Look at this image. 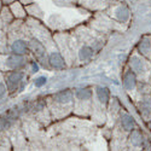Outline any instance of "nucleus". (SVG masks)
Wrapping results in <instances>:
<instances>
[{"label": "nucleus", "mask_w": 151, "mask_h": 151, "mask_svg": "<svg viewBox=\"0 0 151 151\" xmlns=\"http://www.w3.org/2000/svg\"><path fill=\"white\" fill-rule=\"evenodd\" d=\"M7 94L14 97L23 91L27 85V74L24 70H7L4 75Z\"/></svg>", "instance_id": "obj_1"}, {"label": "nucleus", "mask_w": 151, "mask_h": 151, "mask_svg": "<svg viewBox=\"0 0 151 151\" xmlns=\"http://www.w3.org/2000/svg\"><path fill=\"white\" fill-rule=\"evenodd\" d=\"M28 65H30V60L27 58V55L9 53L4 59L5 70H24Z\"/></svg>", "instance_id": "obj_2"}, {"label": "nucleus", "mask_w": 151, "mask_h": 151, "mask_svg": "<svg viewBox=\"0 0 151 151\" xmlns=\"http://www.w3.org/2000/svg\"><path fill=\"white\" fill-rule=\"evenodd\" d=\"M29 48H30V52L34 55V57L37 62L41 63L44 67H48V60H47L48 53H46V48L39 39L32 37L29 40Z\"/></svg>", "instance_id": "obj_3"}, {"label": "nucleus", "mask_w": 151, "mask_h": 151, "mask_svg": "<svg viewBox=\"0 0 151 151\" xmlns=\"http://www.w3.org/2000/svg\"><path fill=\"white\" fill-rule=\"evenodd\" d=\"M9 53H16V55H28L30 52L29 41L22 37H16L9 44Z\"/></svg>", "instance_id": "obj_4"}, {"label": "nucleus", "mask_w": 151, "mask_h": 151, "mask_svg": "<svg viewBox=\"0 0 151 151\" xmlns=\"http://www.w3.org/2000/svg\"><path fill=\"white\" fill-rule=\"evenodd\" d=\"M74 97H75L74 92L70 88H64V90H60V91L53 93L52 100L55 104L67 106V105H71L74 103Z\"/></svg>", "instance_id": "obj_5"}, {"label": "nucleus", "mask_w": 151, "mask_h": 151, "mask_svg": "<svg viewBox=\"0 0 151 151\" xmlns=\"http://www.w3.org/2000/svg\"><path fill=\"white\" fill-rule=\"evenodd\" d=\"M47 60H48V67L56 69V70H63L65 69V59L62 56L60 52L58 51H52L47 55Z\"/></svg>", "instance_id": "obj_6"}, {"label": "nucleus", "mask_w": 151, "mask_h": 151, "mask_svg": "<svg viewBox=\"0 0 151 151\" xmlns=\"http://www.w3.org/2000/svg\"><path fill=\"white\" fill-rule=\"evenodd\" d=\"M122 82H123V87L127 91L134 90L135 86H137V73L132 68L128 69V70H126L124 74H123Z\"/></svg>", "instance_id": "obj_7"}, {"label": "nucleus", "mask_w": 151, "mask_h": 151, "mask_svg": "<svg viewBox=\"0 0 151 151\" xmlns=\"http://www.w3.org/2000/svg\"><path fill=\"white\" fill-rule=\"evenodd\" d=\"M15 19L14 15H12V12L9 7V5L4 6L3 10L0 11V30H4L10 26L12 23V21Z\"/></svg>", "instance_id": "obj_8"}, {"label": "nucleus", "mask_w": 151, "mask_h": 151, "mask_svg": "<svg viewBox=\"0 0 151 151\" xmlns=\"http://www.w3.org/2000/svg\"><path fill=\"white\" fill-rule=\"evenodd\" d=\"M12 15H14V17L16 19H24L27 17V11H26V6H24L21 1H18V0H15L14 3H11L9 5Z\"/></svg>", "instance_id": "obj_9"}, {"label": "nucleus", "mask_w": 151, "mask_h": 151, "mask_svg": "<svg viewBox=\"0 0 151 151\" xmlns=\"http://www.w3.org/2000/svg\"><path fill=\"white\" fill-rule=\"evenodd\" d=\"M96 50L93 48V46L91 45H82L79 51H78V57L80 62H88L93 58Z\"/></svg>", "instance_id": "obj_10"}, {"label": "nucleus", "mask_w": 151, "mask_h": 151, "mask_svg": "<svg viewBox=\"0 0 151 151\" xmlns=\"http://www.w3.org/2000/svg\"><path fill=\"white\" fill-rule=\"evenodd\" d=\"M96 97L99 100L100 104L104 105V106H108V104L110 102V91H109V88L105 86H97L96 87Z\"/></svg>", "instance_id": "obj_11"}, {"label": "nucleus", "mask_w": 151, "mask_h": 151, "mask_svg": "<svg viewBox=\"0 0 151 151\" xmlns=\"http://www.w3.org/2000/svg\"><path fill=\"white\" fill-rule=\"evenodd\" d=\"M74 96L78 100L81 102H87V100H91L93 97V91L91 87H78V88L74 90Z\"/></svg>", "instance_id": "obj_12"}, {"label": "nucleus", "mask_w": 151, "mask_h": 151, "mask_svg": "<svg viewBox=\"0 0 151 151\" xmlns=\"http://www.w3.org/2000/svg\"><path fill=\"white\" fill-rule=\"evenodd\" d=\"M120 122H121V127L126 132H131L134 128H137V122H135L134 117L129 114H122L121 119H120Z\"/></svg>", "instance_id": "obj_13"}, {"label": "nucleus", "mask_w": 151, "mask_h": 151, "mask_svg": "<svg viewBox=\"0 0 151 151\" xmlns=\"http://www.w3.org/2000/svg\"><path fill=\"white\" fill-rule=\"evenodd\" d=\"M114 16L115 18L121 22V23H126L129 17H131V14H129V10L126 5H119L115 10H114Z\"/></svg>", "instance_id": "obj_14"}, {"label": "nucleus", "mask_w": 151, "mask_h": 151, "mask_svg": "<svg viewBox=\"0 0 151 151\" xmlns=\"http://www.w3.org/2000/svg\"><path fill=\"white\" fill-rule=\"evenodd\" d=\"M144 137H143V133L139 131L134 128L133 131H131V135H129V142L133 146L138 147V146H143V143H144Z\"/></svg>", "instance_id": "obj_15"}, {"label": "nucleus", "mask_w": 151, "mask_h": 151, "mask_svg": "<svg viewBox=\"0 0 151 151\" xmlns=\"http://www.w3.org/2000/svg\"><path fill=\"white\" fill-rule=\"evenodd\" d=\"M138 51L144 56L149 55V52L151 51V39L149 36L142 37V40L138 42Z\"/></svg>", "instance_id": "obj_16"}, {"label": "nucleus", "mask_w": 151, "mask_h": 151, "mask_svg": "<svg viewBox=\"0 0 151 151\" xmlns=\"http://www.w3.org/2000/svg\"><path fill=\"white\" fill-rule=\"evenodd\" d=\"M131 68L138 73V74H142L145 70V65H144V62L137 56H133L131 58Z\"/></svg>", "instance_id": "obj_17"}, {"label": "nucleus", "mask_w": 151, "mask_h": 151, "mask_svg": "<svg viewBox=\"0 0 151 151\" xmlns=\"http://www.w3.org/2000/svg\"><path fill=\"white\" fill-rule=\"evenodd\" d=\"M140 110L145 117H149L151 115V99H144L140 103Z\"/></svg>", "instance_id": "obj_18"}, {"label": "nucleus", "mask_w": 151, "mask_h": 151, "mask_svg": "<svg viewBox=\"0 0 151 151\" xmlns=\"http://www.w3.org/2000/svg\"><path fill=\"white\" fill-rule=\"evenodd\" d=\"M7 94V87L4 79H0V100H3Z\"/></svg>", "instance_id": "obj_19"}, {"label": "nucleus", "mask_w": 151, "mask_h": 151, "mask_svg": "<svg viewBox=\"0 0 151 151\" xmlns=\"http://www.w3.org/2000/svg\"><path fill=\"white\" fill-rule=\"evenodd\" d=\"M47 82V78L46 76H39V78H36L34 80V86L37 87V88H40V87L45 86Z\"/></svg>", "instance_id": "obj_20"}, {"label": "nucleus", "mask_w": 151, "mask_h": 151, "mask_svg": "<svg viewBox=\"0 0 151 151\" xmlns=\"http://www.w3.org/2000/svg\"><path fill=\"white\" fill-rule=\"evenodd\" d=\"M30 67H32V73H37L39 71V64L37 62H30Z\"/></svg>", "instance_id": "obj_21"}, {"label": "nucleus", "mask_w": 151, "mask_h": 151, "mask_svg": "<svg viewBox=\"0 0 151 151\" xmlns=\"http://www.w3.org/2000/svg\"><path fill=\"white\" fill-rule=\"evenodd\" d=\"M18 1H21L24 6L26 5H29V4H32V3H34V0H18Z\"/></svg>", "instance_id": "obj_22"}, {"label": "nucleus", "mask_w": 151, "mask_h": 151, "mask_svg": "<svg viewBox=\"0 0 151 151\" xmlns=\"http://www.w3.org/2000/svg\"><path fill=\"white\" fill-rule=\"evenodd\" d=\"M3 1H4V4H5V5H10L11 3H14L15 0H3Z\"/></svg>", "instance_id": "obj_23"}, {"label": "nucleus", "mask_w": 151, "mask_h": 151, "mask_svg": "<svg viewBox=\"0 0 151 151\" xmlns=\"http://www.w3.org/2000/svg\"><path fill=\"white\" fill-rule=\"evenodd\" d=\"M4 5H5V4H4V1H3V0H0V11H1V10H3Z\"/></svg>", "instance_id": "obj_24"}, {"label": "nucleus", "mask_w": 151, "mask_h": 151, "mask_svg": "<svg viewBox=\"0 0 151 151\" xmlns=\"http://www.w3.org/2000/svg\"><path fill=\"white\" fill-rule=\"evenodd\" d=\"M100 1H112V0H100Z\"/></svg>", "instance_id": "obj_25"}, {"label": "nucleus", "mask_w": 151, "mask_h": 151, "mask_svg": "<svg viewBox=\"0 0 151 151\" xmlns=\"http://www.w3.org/2000/svg\"><path fill=\"white\" fill-rule=\"evenodd\" d=\"M150 128H151V122H150Z\"/></svg>", "instance_id": "obj_26"}]
</instances>
